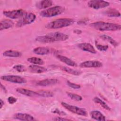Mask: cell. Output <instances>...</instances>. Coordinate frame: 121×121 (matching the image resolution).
I'll list each match as a JSON object with an SVG mask.
<instances>
[{"mask_svg": "<svg viewBox=\"0 0 121 121\" xmlns=\"http://www.w3.org/2000/svg\"><path fill=\"white\" fill-rule=\"evenodd\" d=\"M100 37L102 39H103V40L108 42L109 43H110L113 46L116 47V46H118V45H119V43L116 41H115L114 39H113L112 37H111L110 36L104 35H101Z\"/></svg>", "mask_w": 121, "mask_h": 121, "instance_id": "cell-24", "label": "cell"}, {"mask_svg": "<svg viewBox=\"0 0 121 121\" xmlns=\"http://www.w3.org/2000/svg\"><path fill=\"white\" fill-rule=\"evenodd\" d=\"M95 47L98 50L100 51H106L108 48V46L107 45H103L97 43L96 42L95 43Z\"/></svg>", "mask_w": 121, "mask_h": 121, "instance_id": "cell-31", "label": "cell"}, {"mask_svg": "<svg viewBox=\"0 0 121 121\" xmlns=\"http://www.w3.org/2000/svg\"><path fill=\"white\" fill-rule=\"evenodd\" d=\"M88 6L94 9H100L108 6L110 3L106 1L100 0H92L88 2Z\"/></svg>", "mask_w": 121, "mask_h": 121, "instance_id": "cell-8", "label": "cell"}, {"mask_svg": "<svg viewBox=\"0 0 121 121\" xmlns=\"http://www.w3.org/2000/svg\"><path fill=\"white\" fill-rule=\"evenodd\" d=\"M56 58L58 60H59L60 61L66 64L67 65L69 66H71V67L77 66V64L75 62H74V61H73L72 60H71V59H70L69 58L66 56L61 55H56Z\"/></svg>", "mask_w": 121, "mask_h": 121, "instance_id": "cell-16", "label": "cell"}, {"mask_svg": "<svg viewBox=\"0 0 121 121\" xmlns=\"http://www.w3.org/2000/svg\"><path fill=\"white\" fill-rule=\"evenodd\" d=\"M28 69L30 72L34 73H42L45 72L47 71V69L46 68L35 64L29 66Z\"/></svg>", "mask_w": 121, "mask_h": 121, "instance_id": "cell-14", "label": "cell"}, {"mask_svg": "<svg viewBox=\"0 0 121 121\" xmlns=\"http://www.w3.org/2000/svg\"><path fill=\"white\" fill-rule=\"evenodd\" d=\"M52 5V1L50 0H44L38 2L36 4V7L39 9H46L50 7Z\"/></svg>", "mask_w": 121, "mask_h": 121, "instance_id": "cell-20", "label": "cell"}, {"mask_svg": "<svg viewBox=\"0 0 121 121\" xmlns=\"http://www.w3.org/2000/svg\"><path fill=\"white\" fill-rule=\"evenodd\" d=\"M33 52L37 55H44L49 53L50 50L46 47H38L34 49Z\"/></svg>", "mask_w": 121, "mask_h": 121, "instance_id": "cell-18", "label": "cell"}, {"mask_svg": "<svg viewBox=\"0 0 121 121\" xmlns=\"http://www.w3.org/2000/svg\"><path fill=\"white\" fill-rule=\"evenodd\" d=\"M53 120L54 121H70V120L65 118H62L61 117H55L53 119Z\"/></svg>", "mask_w": 121, "mask_h": 121, "instance_id": "cell-35", "label": "cell"}, {"mask_svg": "<svg viewBox=\"0 0 121 121\" xmlns=\"http://www.w3.org/2000/svg\"><path fill=\"white\" fill-rule=\"evenodd\" d=\"M0 78L3 80L17 84H23L26 82L25 78L17 75H4L1 76Z\"/></svg>", "mask_w": 121, "mask_h": 121, "instance_id": "cell-7", "label": "cell"}, {"mask_svg": "<svg viewBox=\"0 0 121 121\" xmlns=\"http://www.w3.org/2000/svg\"><path fill=\"white\" fill-rule=\"evenodd\" d=\"M16 91L19 94L22 95L28 96H39L37 92H35L32 90H30L27 89L22 88H17L16 89Z\"/></svg>", "mask_w": 121, "mask_h": 121, "instance_id": "cell-15", "label": "cell"}, {"mask_svg": "<svg viewBox=\"0 0 121 121\" xmlns=\"http://www.w3.org/2000/svg\"><path fill=\"white\" fill-rule=\"evenodd\" d=\"M13 69L19 72H24L26 70V69L24 65H21V64H18V65H15L13 67Z\"/></svg>", "mask_w": 121, "mask_h": 121, "instance_id": "cell-30", "label": "cell"}, {"mask_svg": "<svg viewBox=\"0 0 121 121\" xmlns=\"http://www.w3.org/2000/svg\"><path fill=\"white\" fill-rule=\"evenodd\" d=\"M0 87H1V88L5 93L7 92V90H6V89L5 86H3L2 84H0Z\"/></svg>", "mask_w": 121, "mask_h": 121, "instance_id": "cell-38", "label": "cell"}, {"mask_svg": "<svg viewBox=\"0 0 121 121\" xmlns=\"http://www.w3.org/2000/svg\"><path fill=\"white\" fill-rule=\"evenodd\" d=\"M67 84L69 87H70V88H73V89H79L80 88V85L72 83L69 80L67 81Z\"/></svg>", "mask_w": 121, "mask_h": 121, "instance_id": "cell-32", "label": "cell"}, {"mask_svg": "<svg viewBox=\"0 0 121 121\" xmlns=\"http://www.w3.org/2000/svg\"><path fill=\"white\" fill-rule=\"evenodd\" d=\"M104 14L110 17H119L121 16L120 13L115 9H111L104 11Z\"/></svg>", "mask_w": 121, "mask_h": 121, "instance_id": "cell-22", "label": "cell"}, {"mask_svg": "<svg viewBox=\"0 0 121 121\" xmlns=\"http://www.w3.org/2000/svg\"><path fill=\"white\" fill-rule=\"evenodd\" d=\"M74 22V20L71 18H59L49 22L45 26L48 29H58L70 26Z\"/></svg>", "mask_w": 121, "mask_h": 121, "instance_id": "cell-2", "label": "cell"}, {"mask_svg": "<svg viewBox=\"0 0 121 121\" xmlns=\"http://www.w3.org/2000/svg\"><path fill=\"white\" fill-rule=\"evenodd\" d=\"M36 18L35 14L32 13H26L25 15L21 18L17 22L16 26L21 27L25 25L29 24L33 22Z\"/></svg>", "mask_w": 121, "mask_h": 121, "instance_id": "cell-5", "label": "cell"}, {"mask_svg": "<svg viewBox=\"0 0 121 121\" xmlns=\"http://www.w3.org/2000/svg\"><path fill=\"white\" fill-rule=\"evenodd\" d=\"M58 82V80L56 78H46L38 81L37 85L42 86H47L55 85Z\"/></svg>", "mask_w": 121, "mask_h": 121, "instance_id": "cell-13", "label": "cell"}, {"mask_svg": "<svg viewBox=\"0 0 121 121\" xmlns=\"http://www.w3.org/2000/svg\"><path fill=\"white\" fill-rule=\"evenodd\" d=\"M0 109H1L2 107H3V106H4V102L2 101V99L0 100Z\"/></svg>", "mask_w": 121, "mask_h": 121, "instance_id": "cell-37", "label": "cell"}, {"mask_svg": "<svg viewBox=\"0 0 121 121\" xmlns=\"http://www.w3.org/2000/svg\"><path fill=\"white\" fill-rule=\"evenodd\" d=\"M27 61L31 63H33L35 65H43L44 64L43 60L37 57H30L27 59Z\"/></svg>", "mask_w": 121, "mask_h": 121, "instance_id": "cell-26", "label": "cell"}, {"mask_svg": "<svg viewBox=\"0 0 121 121\" xmlns=\"http://www.w3.org/2000/svg\"><path fill=\"white\" fill-rule=\"evenodd\" d=\"M35 40L42 43H50L53 42L52 39L47 35L43 36H38L35 38Z\"/></svg>", "mask_w": 121, "mask_h": 121, "instance_id": "cell-23", "label": "cell"}, {"mask_svg": "<svg viewBox=\"0 0 121 121\" xmlns=\"http://www.w3.org/2000/svg\"><path fill=\"white\" fill-rule=\"evenodd\" d=\"M26 13L23 9H16L13 10L4 11L3 14L6 17L11 19H18L22 18Z\"/></svg>", "mask_w": 121, "mask_h": 121, "instance_id": "cell-6", "label": "cell"}, {"mask_svg": "<svg viewBox=\"0 0 121 121\" xmlns=\"http://www.w3.org/2000/svg\"><path fill=\"white\" fill-rule=\"evenodd\" d=\"M78 46L82 51L89 52L93 54H95L96 53V51L94 48V46L90 43H81L78 44Z\"/></svg>", "mask_w": 121, "mask_h": 121, "instance_id": "cell-11", "label": "cell"}, {"mask_svg": "<svg viewBox=\"0 0 121 121\" xmlns=\"http://www.w3.org/2000/svg\"><path fill=\"white\" fill-rule=\"evenodd\" d=\"M53 41V42L56 41H63L67 40L69 38V36L67 35L62 33L55 32H52L47 34Z\"/></svg>", "mask_w": 121, "mask_h": 121, "instance_id": "cell-9", "label": "cell"}, {"mask_svg": "<svg viewBox=\"0 0 121 121\" xmlns=\"http://www.w3.org/2000/svg\"><path fill=\"white\" fill-rule=\"evenodd\" d=\"M90 114L91 118L95 120L99 121H104L106 120L105 116L98 111H92L90 112Z\"/></svg>", "mask_w": 121, "mask_h": 121, "instance_id": "cell-17", "label": "cell"}, {"mask_svg": "<svg viewBox=\"0 0 121 121\" xmlns=\"http://www.w3.org/2000/svg\"><path fill=\"white\" fill-rule=\"evenodd\" d=\"M3 55L4 56H6V57L17 58V57H20L22 54L20 52L18 51L9 50H7L4 52L3 53Z\"/></svg>", "mask_w": 121, "mask_h": 121, "instance_id": "cell-21", "label": "cell"}, {"mask_svg": "<svg viewBox=\"0 0 121 121\" xmlns=\"http://www.w3.org/2000/svg\"><path fill=\"white\" fill-rule=\"evenodd\" d=\"M37 93L39 96L44 97H52L53 95V94L52 92L47 90H39L37 91Z\"/></svg>", "mask_w": 121, "mask_h": 121, "instance_id": "cell-28", "label": "cell"}, {"mask_svg": "<svg viewBox=\"0 0 121 121\" xmlns=\"http://www.w3.org/2000/svg\"><path fill=\"white\" fill-rule=\"evenodd\" d=\"M13 118L21 121H31L35 120L32 115L25 113H17L13 116Z\"/></svg>", "mask_w": 121, "mask_h": 121, "instance_id": "cell-12", "label": "cell"}, {"mask_svg": "<svg viewBox=\"0 0 121 121\" xmlns=\"http://www.w3.org/2000/svg\"><path fill=\"white\" fill-rule=\"evenodd\" d=\"M64 7L60 6H56L42 11L40 13V15L43 17H50L61 14L64 11Z\"/></svg>", "mask_w": 121, "mask_h": 121, "instance_id": "cell-3", "label": "cell"}, {"mask_svg": "<svg viewBox=\"0 0 121 121\" xmlns=\"http://www.w3.org/2000/svg\"><path fill=\"white\" fill-rule=\"evenodd\" d=\"M102 66L103 64L96 60H88L80 64V67L82 68H100Z\"/></svg>", "mask_w": 121, "mask_h": 121, "instance_id": "cell-10", "label": "cell"}, {"mask_svg": "<svg viewBox=\"0 0 121 121\" xmlns=\"http://www.w3.org/2000/svg\"><path fill=\"white\" fill-rule=\"evenodd\" d=\"M74 33H76V34L79 35L80 34L82 33V31L80 30H78V29H76V30H74L73 31Z\"/></svg>", "mask_w": 121, "mask_h": 121, "instance_id": "cell-36", "label": "cell"}, {"mask_svg": "<svg viewBox=\"0 0 121 121\" xmlns=\"http://www.w3.org/2000/svg\"><path fill=\"white\" fill-rule=\"evenodd\" d=\"M90 26L101 31H116L120 30L121 28V26L120 25L103 21H98L92 23L90 25Z\"/></svg>", "mask_w": 121, "mask_h": 121, "instance_id": "cell-1", "label": "cell"}, {"mask_svg": "<svg viewBox=\"0 0 121 121\" xmlns=\"http://www.w3.org/2000/svg\"><path fill=\"white\" fill-rule=\"evenodd\" d=\"M61 104L63 107L73 113L83 116H86L87 115V112L85 108L72 105L65 102H62Z\"/></svg>", "mask_w": 121, "mask_h": 121, "instance_id": "cell-4", "label": "cell"}, {"mask_svg": "<svg viewBox=\"0 0 121 121\" xmlns=\"http://www.w3.org/2000/svg\"><path fill=\"white\" fill-rule=\"evenodd\" d=\"M68 96L71 99L77 101H80L82 100V97L76 94L72 93H70V92H67L66 93Z\"/></svg>", "mask_w": 121, "mask_h": 121, "instance_id": "cell-29", "label": "cell"}, {"mask_svg": "<svg viewBox=\"0 0 121 121\" xmlns=\"http://www.w3.org/2000/svg\"><path fill=\"white\" fill-rule=\"evenodd\" d=\"M93 101L95 103L100 104L103 108H104L105 110L108 111L111 110L110 107L106 104V103H105L104 101L100 99L99 98L97 97H95L93 98Z\"/></svg>", "mask_w": 121, "mask_h": 121, "instance_id": "cell-25", "label": "cell"}, {"mask_svg": "<svg viewBox=\"0 0 121 121\" xmlns=\"http://www.w3.org/2000/svg\"><path fill=\"white\" fill-rule=\"evenodd\" d=\"M54 113H57L59 115H66V113L62 112V111H60V110H59V109H55L54 111H52Z\"/></svg>", "mask_w": 121, "mask_h": 121, "instance_id": "cell-34", "label": "cell"}, {"mask_svg": "<svg viewBox=\"0 0 121 121\" xmlns=\"http://www.w3.org/2000/svg\"><path fill=\"white\" fill-rule=\"evenodd\" d=\"M61 69L63 71H65V72H66L68 73H69V74H72V75H76V76H78V75H79L81 74V71L77 70H75V69H72L69 68L67 67H65V66L62 67Z\"/></svg>", "mask_w": 121, "mask_h": 121, "instance_id": "cell-27", "label": "cell"}, {"mask_svg": "<svg viewBox=\"0 0 121 121\" xmlns=\"http://www.w3.org/2000/svg\"><path fill=\"white\" fill-rule=\"evenodd\" d=\"M14 23L12 21L9 19L2 20L0 23V30L1 31L3 29H9L13 27Z\"/></svg>", "mask_w": 121, "mask_h": 121, "instance_id": "cell-19", "label": "cell"}, {"mask_svg": "<svg viewBox=\"0 0 121 121\" xmlns=\"http://www.w3.org/2000/svg\"><path fill=\"white\" fill-rule=\"evenodd\" d=\"M8 102L9 103V104H13L17 102V99L16 98H15L13 96H9L8 98Z\"/></svg>", "mask_w": 121, "mask_h": 121, "instance_id": "cell-33", "label": "cell"}]
</instances>
